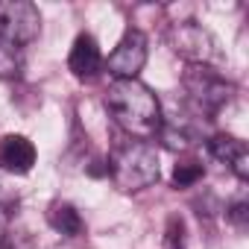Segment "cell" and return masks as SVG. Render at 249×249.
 Listing matches in <instances>:
<instances>
[{
    "mask_svg": "<svg viewBox=\"0 0 249 249\" xmlns=\"http://www.w3.org/2000/svg\"><path fill=\"white\" fill-rule=\"evenodd\" d=\"M106 108L117 126L135 141L156 138L164 126L161 103L141 79H114L106 91Z\"/></svg>",
    "mask_w": 249,
    "mask_h": 249,
    "instance_id": "1",
    "label": "cell"
},
{
    "mask_svg": "<svg viewBox=\"0 0 249 249\" xmlns=\"http://www.w3.org/2000/svg\"><path fill=\"white\" fill-rule=\"evenodd\" d=\"M108 176L120 191H144L159 182V153L147 141H126L108 159Z\"/></svg>",
    "mask_w": 249,
    "mask_h": 249,
    "instance_id": "2",
    "label": "cell"
},
{
    "mask_svg": "<svg viewBox=\"0 0 249 249\" xmlns=\"http://www.w3.org/2000/svg\"><path fill=\"white\" fill-rule=\"evenodd\" d=\"M182 85L202 114H217L234 94V85L208 65H191L182 76Z\"/></svg>",
    "mask_w": 249,
    "mask_h": 249,
    "instance_id": "3",
    "label": "cell"
},
{
    "mask_svg": "<svg viewBox=\"0 0 249 249\" xmlns=\"http://www.w3.org/2000/svg\"><path fill=\"white\" fill-rule=\"evenodd\" d=\"M41 30L38 6L30 0H3L0 3V41L12 47H27Z\"/></svg>",
    "mask_w": 249,
    "mask_h": 249,
    "instance_id": "4",
    "label": "cell"
},
{
    "mask_svg": "<svg viewBox=\"0 0 249 249\" xmlns=\"http://www.w3.org/2000/svg\"><path fill=\"white\" fill-rule=\"evenodd\" d=\"M167 44L176 56L191 65H208L214 59V38L196 21H179L167 30Z\"/></svg>",
    "mask_w": 249,
    "mask_h": 249,
    "instance_id": "5",
    "label": "cell"
},
{
    "mask_svg": "<svg viewBox=\"0 0 249 249\" xmlns=\"http://www.w3.org/2000/svg\"><path fill=\"white\" fill-rule=\"evenodd\" d=\"M108 73L114 79H138V73L147 65V36L135 27H129L123 33V38L117 41V47L108 56Z\"/></svg>",
    "mask_w": 249,
    "mask_h": 249,
    "instance_id": "6",
    "label": "cell"
},
{
    "mask_svg": "<svg viewBox=\"0 0 249 249\" xmlns=\"http://www.w3.org/2000/svg\"><path fill=\"white\" fill-rule=\"evenodd\" d=\"M36 147L30 138L24 135H6L0 141V167L15 173V176H27L36 164Z\"/></svg>",
    "mask_w": 249,
    "mask_h": 249,
    "instance_id": "7",
    "label": "cell"
},
{
    "mask_svg": "<svg viewBox=\"0 0 249 249\" xmlns=\"http://www.w3.org/2000/svg\"><path fill=\"white\" fill-rule=\"evenodd\" d=\"M208 150H211V156H214L217 161L229 164L231 173H234L240 182L249 179V150H246V144H243L240 138H234V135H214V138L208 141Z\"/></svg>",
    "mask_w": 249,
    "mask_h": 249,
    "instance_id": "8",
    "label": "cell"
},
{
    "mask_svg": "<svg viewBox=\"0 0 249 249\" xmlns=\"http://www.w3.org/2000/svg\"><path fill=\"white\" fill-rule=\"evenodd\" d=\"M68 68H71V73H73L76 79H91V76L100 73V68H103V53H100L94 36H88V33L76 36V41H73V47H71V56H68Z\"/></svg>",
    "mask_w": 249,
    "mask_h": 249,
    "instance_id": "9",
    "label": "cell"
},
{
    "mask_svg": "<svg viewBox=\"0 0 249 249\" xmlns=\"http://www.w3.org/2000/svg\"><path fill=\"white\" fill-rule=\"evenodd\" d=\"M47 220H50V226H53L59 234H65V237H76V234H82V229H85L79 211H76L71 202H53L50 211H47Z\"/></svg>",
    "mask_w": 249,
    "mask_h": 249,
    "instance_id": "10",
    "label": "cell"
},
{
    "mask_svg": "<svg viewBox=\"0 0 249 249\" xmlns=\"http://www.w3.org/2000/svg\"><path fill=\"white\" fill-rule=\"evenodd\" d=\"M21 71H24V50L0 41V76L12 79V76H21Z\"/></svg>",
    "mask_w": 249,
    "mask_h": 249,
    "instance_id": "11",
    "label": "cell"
},
{
    "mask_svg": "<svg viewBox=\"0 0 249 249\" xmlns=\"http://www.w3.org/2000/svg\"><path fill=\"white\" fill-rule=\"evenodd\" d=\"M202 176H205V167H202L199 161H179V164L173 167V185H176V188H191V185H196Z\"/></svg>",
    "mask_w": 249,
    "mask_h": 249,
    "instance_id": "12",
    "label": "cell"
},
{
    "mask_svg": "<svg viewBox=\"0 0 249 249\" xmlns=\"http://www.w3.org/2000/svg\"><path fill=\"white\" fill-rule=\"evenodd\" d=\"M161 141H164V147L167 150H188V147H194V132H188V129H176V126H161Z\"/></svg>",
    "mask_w": 249,
    "mask_h": 249,
    "instance_id": "13",
    "label": "cell"
},
{
    "mask_svg": "<svg viewBox=\"0 0 249 249\" xmlns=\"http://www.w3.org/2000/svg\"><path fill=\"white\" fill-rule=\"evenodd\" d=\"M164 249H185V223H182V217H170L167 220Z\"/></svg>",
    "mask_w": 249,
    "mask_h": 249,
    "instance_id": "14",
    "label": "cell"
},
{
    "mask_svg": "<svg viewBox=\"0 0 249 249\" xmlns=\"http://www.w3.org/2000/svg\"><path fill=\"white\" fill-rule=\"evenodd\" d=\"M246 208H249L246 202H234V205L229 208V220H231L234 226H240V229L246 226Z\"/></svg>",
    "mask_w": 249,
    "mask_h": 249,
    "instance_id": "15",
    "label": "cell"
},
{
    "mask_svg": "<svg viewBox=\"0 0 249 249\" xmlns=\"http://www.w3.org/2000/svg\"><path fill=\"white\" fill-rule=\"evenodd\" d=\"M6 226H9V214H6V208H0V240L6 234Z\"/></svg>",
    "mask_w": 249,
    "mask_h": 249,
    "instance_id": "16",
    "label": "cell"
}]
</instances>
